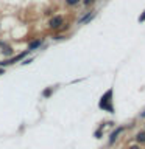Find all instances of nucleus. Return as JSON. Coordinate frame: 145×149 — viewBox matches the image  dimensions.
<instances>
[{"label":"nucleus","mask_w":145,"mask_h":149,"mask_svg":"<svg viewBox=\"0 0 145 149\" xmlns=\"http://www.w3.org/2000/svg\"><path fill=\"white\" fill-rule=\"evenodd\" d=\"M50 93H51V88H47V90L44 92V96H50Z\"/></svg>","instance_id":"7"},{"label":"nucleus","mask_w":145,"mask_h":149,"mask_svg":"<svg viewBox=\"0 0 145 149\" xmlns=\"http://www.w3.org/2000/svg\"><path fill=\"white\" fill-rule=\"evenodd\" d=\"M130 149H139V148H136V146H133V148H130Z\"/></svg>","instance_id":"11"},{"label":"nucleus","mask_w":145,"mask_h":149,"mask_svg":"<svg viewBox=\"0 0 145 149\" xmlns=\"http://www.w3.org/2000/svg\"><path fill=\"white\" fill-rule=\"evenodd\" d=\"M139 20H140V22H144V20H145V13L142 14V17H139Z\"/></svg>","instance_id":"9"},{"label":"nucleus","mask_w":145,"mask_h":149,"mask_svg":"<svg viewBox=\"0 0 145 149\" xmlns=\"http://www.w3.org/2000/svg\"><path fill=\"white\" fill-rule=\"evenodd\" d=\"M3 73H5V70H3V68H0V74H3Z\"/></svg>","instance_id":"10"},{"label":"nucleus","mask_w":145,"mask_h":149,"mask_svg":"<svg viewBox=\"0 0 145 149\" xmlns=\"http://www.w3.org/2000/svg\"><path fill=\"white\" fill-rule=\"evenodd\" d=\"M94 17H95V13H92V14H89V16H86V17H84L83 19V20L81 22H80V23H84V22H89V20H92V19Z\"/></svg>","instance_id":"4"},{"label":"nucleus","mask_w":145,"mask_h":149,"mask_svg":"<svg viewBox=\"0 0 145 149\" xmlns=\"http://www.w3.org/2000/svg\"><path fill=\"white\" fill-rule=\"evenodd\" d=\"M61 25H63V17H59V16H56V17H53L50 20V26L51 28H59Z\"/></svg>","instance_id":"2"},{"label":"nucleus","mask_w":145,"mask_h":149,"mask_svg":"<svg viewBox=\"0 0 145 149\" xmlns=\"http://www.w3.org/2000/svg\"><path fill=\"white\" fill-rule=\"evenodd\" d=\"M41 44H42V40H41V39H37V40H34V42H31V44H30V47H28V50H30V51L36 50V48H37V47H39Z\"/></svg>","instance_id":"3"},{"label":"nucleus","mask_w":145,"mask_h":149,"mask_svg":"<svg viewBox=\"0 0 145 149\" xmlns=\"http://www.w3.org/2000/svg\"><path fill=\"white\" fill-rule=\"evenodd\" d=\"M137 141H145V132L137 134Z\"/></svg>","instance_id":"6"},{"label":"nucleus","mask_w":145,"mask_h":149,"mask_svg":"<svg viewBox=\"0 0 145 149\" xmlns=\"http://www.w3.org/2000/svg\"><path fill=\"white\" fill-rule=\"evenodd\" d=\"M120 132H122V127H120V129H117L115 132H112V135H111V141H109V143H112V141H114V140L117 138V135H119Z\"/></svg>","instance_id":"5"},{"label":"nucleus","mask_w":145,"mask_h":149,"mask_svg":"<svg viewBox=\"0 0 145 149\" xmlns=\"http://www.w3.org/2000/svg\"><path fill=\"white\" fill-rule=\"evenodd\" d=\"M77 2H78V0H67V3H69V5H75Z\"/></svg>","instance_id":"8"},{"label":"nucleus","mask_w":145,"mask_h":149,"mask_svg":"<svg viewBox=\"0 0 145 149\" xmlns=\"http://www.w3.org/2000/svg\"><path fill=\"white\" fill-rule=\"evenodd\" d=\"M111 96H112V90H108L105 96H101V101H100V107L105 109L108 112H112V106H111Z\"/></svg>","instance_id":"1"}]
</instances>
